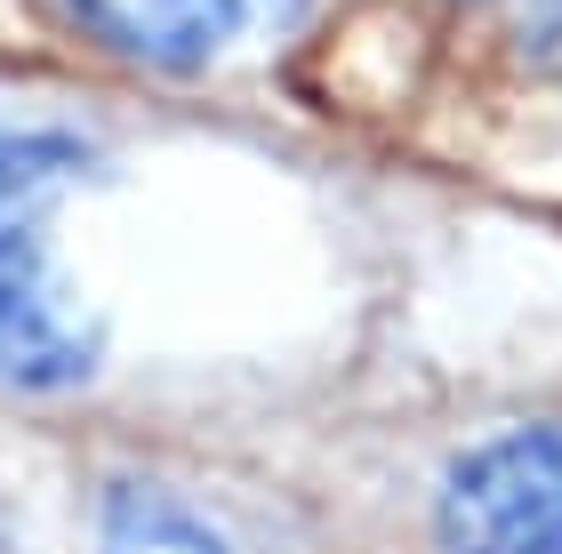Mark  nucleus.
Masks as SVG:
<instances>
[{
    "mask_svg": "<svg viewBox=\"0 0 562 554\" xmlns=\"http://www.w3.org/2000/svg\"><path fill=\"white\" fill-rule=\"evenodd\" d=\"M105 169L81 113L0 97V386H72L89 370V321L48 258V225Z\"/></svg>",
    "mask_w": 562,
    "mask_h": 554,
    "instance_id": "nucleus-1",
    "label": "nucleus"
},
{
    "mask_svg": "<svg viewBox=\"0 0 562 554\" xmlns=\"http://www.w3.org/2000/svg\"><path fill=\"white\" fill-rule=\"evenodd\" d=\"M57 41L145 81H225L305 41L314 0H24Z\"/></svg>",
    "mask_w": 562,
    "mask_h": 554,
    "instance_id": "nucleus-2",
    "label": "nucleus"
},
{
    "mask_svg": "<svg viewBox=\"0 0 562 554\" xmlns=\"http://www.w3.org/2000/svg\"><path fill=\"white\" fill-rule=\"evenodd\" d=\"M442 554H562V434H498L450 466Z\"/></svg>",
    "mask_w": 562,
    "mask_h": 554,
    "instance_id": "nucleus-3",
    "label": "nucleus"
},
{
    "mask_svg": "<svg viewBox=\"0 0 562 554\" xmlns=\"http://www.w3.org/2000/svg\"><path fill=\"white\" fill-rule=\"evenodd\" d=\"M97 554H225L217 531L193 507H177L169 490L153 483H121L105 490V531H97Z\"/></svg>",
    "mask_w": 562,
    "mask_h": 554,
    "instance_id": "nucleus-4",
    "label": "nucleus"
},
{
    "mask_svg": "<svg viewBox=\"0 0 562 554\" xmlns=\"http://www.w3.org/2000/svg\"><path fill=\"white\" fill-rule=\"evenodd\" d=\"M458 16H474L498 41L506 65H522L530 81L562 89V0H450Z\"/></svg>",
    "mask_w": 562,
    "mask_h": 554,
    "instance_id": "nucleus-5",
    "label": "nucleus"
}]
</instances>
